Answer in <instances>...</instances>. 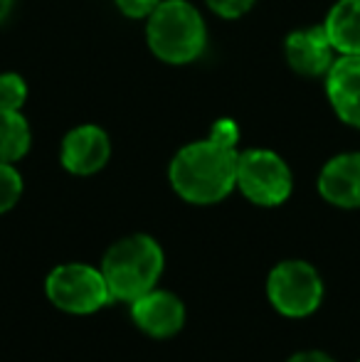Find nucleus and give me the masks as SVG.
Wrapping results in <instances>:
<instances>
[{"mask_svg": "<svg viewBox=\"0 0 360 362\" xmlns=\"http://www.w3.org/2000/svg\"><path fill=\"white\" fill-rule=\"evenodd\" d=\"M237 148L217 144L210 136L182 146L168 168L170 187L190 205H215L237 187Z\"/></svg>", "mask_w": 360, "mask_h": 362, "instance_id": "obj_1", "label": "nucleus"}, {"mask_svg": "<svg viewBox=\"0 0 360 362\" xmlns=\"http://www.w3.org/2000/svg\"><path fill=\"white\" fill-rule=\"evenodd\" d=\"M163 267V249L153 237L129 234L106 249L99 269L111 291V298L134 303L136 298L156 288Z\"/></svg>", "mask_w": 360, "mask_h": 362, "instance_id": "obj_2", "label": "nucleus"}, {"mask_svg": "<svg viewBox=\"0 0 360 362\" xmlns=\"http://www.w3.org/2000/svg\"><path fill=\"white\" fill-rule=\"evenodd\" d=\"M146 42L161 62L190 64L205 49V20L187 0H163L146 18Z\"/></svg>", "mask_w": 360, "mask_h": 362, "instance_id": "obj_3", "label": "nucleus"}, {"mask_svg": "<svg viewBox=\"0 0 360 362\" xmlns=\"http://www.w3.org/2000/svg\"><path fill=\"white\" fill-rule=\"evenodd\" d=\"M45 293L54 308L69 315L96 313L114 300L101 269L79 262L54 267L45 279Z\"/></svg>", "mask_w": 360, "mask_h": 362, "instance_id": "obj_4", "label": "nucleus"}, {"mask_svg": "<svg viewBox=\"0 0 360 362\" xmlns=\"http://www.w3.org/2000/svg\"><path fill=\"white\" fill-rule=\"evenodd\" d=\"M267 298L286 318H306L323 300V279L308 262L286 259L267 276Z\"/></svg>", "mask_w": 360, "mask_h": 362, "instance_id": "obj_5", "label": "nucleus"}, {"mask_svg": "<svg viewBox=\"0 0 360 362\" xmlns=\"http://www.w3.org/2000/svg\"><path fill=\"white\" fill-rule=\"evenodd\" d=\"M237 187L260 207H277L289 200L294 177L286 160L267 148H250L237 158Z\"/></svg>", "mask_w": 360, "mask_h": 362, "instance_id": "obj_6", "label": "nucleus"}, {"mask_svg": "<svg viewBox=\"0 0 360 362\" xmlns=\"http://www.w3.org/2000/svg\"><path fill=\"white\" fill-rule=\"evenodd\" d=\"M131 318L141 333L151 338H173L185 325V305L175 293L153 288L131 303Z\"/></svg>", "mask_w": 360, "mask_h": 362, "instance_id": "obj_7", "label": "nucleus"}, {"mask_svg": "<svg viewBox=\"0 0 360 362\" xmlns=\"http://www.w3.org/2000/svg\"><path fill=\"white\" fill-rule=\"evenodd\" d=\"M111 141L104 129L94 124H84L72 129L59 148V160L64 170L72 175H94L109 163Z\"/></svg>", "mask_w": 360, "mask_h": 362, "instance_id": "obj_8", "label": "nucleus"}, {"mask_svg": "<svg viewBox=\"0 0 360 362\" xmlns=\"http://www.w3.org/2000/svg\"><path fill=\"white\" fill-rule=\"evenodd\" d=\"M289 67L301 76H326L336 62V47L326 35V28H306L296 30L284 42Z\"/></svg>", "mask_w": 360, "mask_h": 362, "instance_id": "obj_9", "label": "nucleus"}, {"mask_svg": "<svg viewBox=\"0 0 360 362\" xmlns=\"http://www.w3.org/2000/svg\"><path fill=\"white\" fill-rule=\"evenodd\" d=\"M326 94L343 124L360 129V54H341L326 74Z\"/></svg>", "mask_w": 360, "mask_h": 362, "instance_id": "obj_10", "label": "nucleus"}, {"mask_svg": "<svg viewBox=\"0 0 360 362\" xmlns=\"http://www.w3.org/2000/svg\"><path fill=\"white\" fill-rule=\"evenodd\" d=\"M318 192L333 207L358 210L360 207V153L333 156L318 175Z\"/></svg>", "mask_w": 360, "mask_h": 362, "instance_id": "obj_11", "label": "nucleus"}, {"mask_svg": "<svg viewBox=\"0 0 360 362\" xmlns=\"http://www.w3.org/2000/svg\"><path fill=\"white\" fill-rule=\"evenodd\" d=\"M323 28L338 54H360V0H338Z\"/></svg>", "mask_w": 360, "mask_h": 362, "instance_id": "obj_12", "label": "nucleus"}, {"mask_svg": "<svg viewBox=\"0 0 360 362\" xmlns=\"http://www.w3.org/2000/svg\"><path fill=\"white\" fill-rule=\"evenodd\" d=\"M30 126L20 111L0 109V163H18L30 151Z\"/></svg>", "mask_w": 360, "mask_h": 362, "instance_id": "obj_13", "label": "nucleus"}, {"mask_svg": "<svg viewBox=\"0 0 360 362\" xmlns=\"http://www.w3.org/2000/svg\"><path fill=\"white\" fill-rule=\"evenodd\" d=\"M23 195V175L13 163H0V215L13 210Z\"/></svg>", "mask_w": 360, "mask_h": 362, "instance_id": "obj_14", "label": "nucleus"}, {"mask_svg": "<svg viewBox=\"0 0 360 362\" xmlns=\"http://www.w3.org/2000/svg\"><path fill=\"white\" fill-rule=\"evenodd\" d=\"M28 99V84L20 74L5 72L0 74V109L20 111Z\"/></svg>", "mask_w": 360, "mask_h": 362, "instance_id": "obj_15", "label": "nucleus"}, {"mask_svg": "<svg viewBox=\"0 0 360 362\" xmlns=\"http://www.w3.org/2000/svg\"><path fill=\"white\" fill-rule=\"evenodd\" d=\"M205 3H207V8L220 15V18L235 20V18H242L245 13H250L257 0H205Z\"/></svg>", "mask_w": 360, "mask_h": 362, "instance_id": "obj_16", "label": "nucleus"}, {"mask_svg": "<svg viewBox=\"0 0 360 362\" xmlns=\"http://www.w3.org/2000/svg\"><path fill=\"white\" fill-rule=\"evenodd\" d=\"M210 139L222 146H227V148H237V144H240V126H237L232 119H220L212 124Z\"/></svg>", "mask_w": 360, "mask_h": 362, "instance_id": "obj_17", "label": "nucleus"}, {"mask_svg": "<svg viewBox=\"0 0 360 362\" xmlns=\"http://www.w3.org/2000/svg\"><path fill=\"white\" fill-rule=\"evenodd\" d=\"M163 0H116V8L126 15V18L134 20H144L153 13Z\"/></svg>", "mask_w": 360, "mask_h": 362, "instance_id": "obj_18", "label": "nucleus"}, {"mask_svg": "<svg viewBox=\"0 0 360 362\" xmlns=\"http://www.w3.org/2000/svg\"><path fill=\"white\" fill-rule=\"evenodd\" d=\"M286 362H336L331 355L321 353V350H303V353L291 355Z\"/></svg>", "mask_w": 360, "mask_h": 362, "instance_id": "obj_19", "label": "nucleus"}, {"mask_svg": "<svg viewBox=\"0 0 360 362\" xmlns=\"http://www.w3.org/2000/svg\"><path fill=\"white\" fill-rule=\"evenodd\" d=\"M8 13H10V0H0V23H3Z\"/></svg>", "mask_w": 360, "mask_h": 362, "instance_id": "obj_20", "label": "nucleus"}, {"mask_svg": "<svg viewBox=\"0 0 360 362\" xmlns=\"http://www.w3.org/2000/svg\"><path fill=\"white\" fill-rule=\"evenodd\" d=\"M358 362H360V360H358Z\"/></svg>", "mask_w": 360, "mask_h": 362, "instance_id": "obj_21", "label": "nucleus"}]
</instances>
